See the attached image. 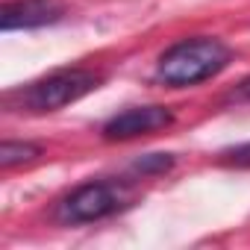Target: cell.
Masks as SVG:
<instances>
[{
    "label": "cell",
    "instance_id": "cell-1",
    "mask_svg": "<svg viewBox=\"0 0 250 250\" xmlns=\"http://www.w3.org/2000/svg\"><path fill=\"white\" fill-rule=\"evenodd\" d=\"M229 59H232L229 47L218 39H206V36L186 39L162 53L156 77L165 85L183 88V85H194V83H203V80L221 74L229 65Z\"/></svg>",
    "mask_w": 250,
    "mask_h": 250
},
{
    "label": "cell",
    "instance_id": "cell-2",
    "mask_svg": "<svg viewBox=\"0 0 250 250\" xmlns=\"http://www.w3.org/2000/svg\"><path fill=\"white\" fill-rule=\"evenodd\" d=\"M100 85V77L85 71V68H74V71H59L50 74L39 83H33L30 88L21 91V103L30 112H56L68 103H77L80 97L91 94Z\"/></svg>",
    "mask_w": 250,
    "mask_h": 250
},
{
    "label": "cell",
    "instance_id": "cell-3",
    "mask_svg": "<svg viewBox=\"0 0 250 250\" xmlns=\"http://www.w3.org/2000/svg\"><path fill=\"white\" fill-rule=\"evenodd\" d=\"M127 203H130V194L118 183H85L74 188L65 200H59L56 218L62 224H91L115 215Z\"/></svg>",
    "mask_w": 250,
    "mask_h": 250
},
{
    "label": "cell",
    "instance_id": "cell-4",
    "mask_svg": "<svg viewBox=\"0 0 250 250\" xmlns=\"http://www.w3.org/2000/svg\"><path fill=\"white\" fill-rule=\"evenodd\" d=\"M171 121H174V115L165 106H136V109H127V112L115 115L103 127V136L109 142H127V139H136V136L165 130Z\"/></svg>",
    "mask_w": 250,
    "mask_h": 250
},
{
    "label": "cell",
    "instance_id": "cell-5",
    "mask_svg": "<svg viewBox=\"0 0 250 250\" xmlns=\"http://www.w3.org/2000/svg\"><path fill=\"white\" fill-rule=\"evenodd\" d=\"M65 15L62 0H6L0 12V27L9 30H33L44 24H56Z\"/></svg>",
    "mask_w": 250,
    "mask_h": 250
},
{
    "label": "cell",
    "instance_id": "cell-6",
    "mask_svg": "<svg viewBox=\"0 0 250 250\" xmlns=\"http://www.w3.org/2000/svg\"><path fill=\"white\" fill-rule=\"evenodd\" d=\"M39 156V147L36 145H21V142H3V147H0V168L9 171L12 165H21V162H30Z\"/></svg>",
    "mask_w": 250,
    "mask_h": 250
},
{
    "label": "cell",
    "instance_id": "cell-7",
    "mask_svg": "<svg viewBox=\"0 0 250 250\" xmlns=\"http://www.w3.org/2000/svg\"><path fill=\"white\" fill-rule=\"evenodd\" d=\"M224 162L238 165V168H250V142H247V145H238V147H232V150H227V153H224Z\"/></svg>",
    "mask_w": 250,
    "mask_h": 250
},
{
    "label": "cell",
    "instance_id": "cell-8",
    "mask_svg": "<svg viewBox=\"0 0 250 250\" xmlns=\"http://www.w3.org/2000/svg\"><path fill=\"white\" fill-rule=\"evenodd\" d=\"M235 94H238V100H250V77L238 85V91H235Z\"/></svg>",
    "mask_w": 250,
    "mask_h": 250
}]
</instances>
